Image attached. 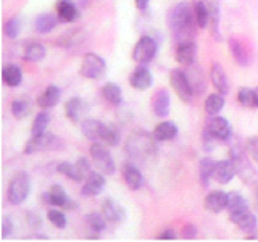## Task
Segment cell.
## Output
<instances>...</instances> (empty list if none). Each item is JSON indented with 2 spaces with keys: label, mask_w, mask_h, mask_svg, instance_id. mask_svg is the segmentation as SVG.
<instances>
[{
  "label": "cell",
  "mask_w": 258,
  "mask_h": 242,
  "mask_svg": "<svg viewBox=\"0 0 258 242\" xmlns=\"http://www.w3.org/2000/svg\"><path fill=\"white\" fill-rule=\"evenodd\" d=\"M194 23H196V13L187 2L177 4L168 15V24L177 42L189 39L194 29Z\"/></svg>",
  "instance_id": "obj_1"
},
{
  "label": "cell",
  "mask_w": 258,
  "mask_h": 242,
  "mask_svg": "<svg viewBox=\"0 0 258 242\" xmlns=\"http://www.w3.org/2000/svg\"><path fill=\"white\" fill-rule=\"evenodd\" d=\"M157 139L147 131H134L126 142V150L137 160L152 158L157 153Z\"/></svg>",
  "instance_id": "obj_2"
},
{
  "label": "cell",
  "mask_w": 258,
  "mask_h": 242,
  "mask_svg": "<svg viewBox=\"0 0 258 242\" xmlns=\"http://www.w3.org/2000/svg\"><path fill=\"white\" fill-rule=\"evenodd\" d=\"M31 194V177L26 173H18L8 186V202L12 205H21Z\"/></svg>",
  "instance_id": "obj_3"
},
{
  "label": "cell",
  "mask_w": 258,
  "mask_h": 242,
  "mask_svg": "<svg viewBox=\"0 0 258 242\" xmlns=\"http://www.w3.org/2000/svg\"><path fill=\"white\" fill-rule=\"evenodd\" d=\"M56 171L63 176H67L68 179L75 181V183H84V179L89 176V173H91L92 169H91L89 160L81 157L75 161V163H71V161H61V163L56 166Z\"/></svg>",
  "instance_id": "obj_4"
},
{
  "label": "cell",
  "mask_w": 258,
  "mask_h": 242,
  "mask_svg": "<svg viewBox=\"0 0 258 242\" xmlns=\"http://www.w3.org/2000/svg\"><path fill=\"white\" fill-rule=\"evenodd\" d=\"M42 202L45 205H50V207H58L63 210H76L78 204L75 200H71L68 197V194L64 192V189L61 188L60 184H53L48 192L42 194Z\"/></svg>",
  "instance_id": "obj_5"
},
{
  "label": "cell",
  "mask_w": 258,
  "mask_h": 242,
  "mask_svg": "<svg viewBox=\"0 0 258 242\" xmlns=\"http://www.w3.org/2000/svg\"><path fill=\"white\" fill-rule=\"evenodd\" d=\"M157 50H158L157 40L150 36H142L137 40V44L133 50V60L139 65H147L155 58Z\"/></svg>",
  "instance_id": "obj_6"
},
{
  "label": "cell",
  "mask_w": 258,
  "mask_h": 242,
  "mask_svg": "<svg viewBox=\"0 0 258 242\" xmlns=\"http://www.w3.org/2000/svg\"><path fill=\"white\" fill-rule=\"evenodd\" d=\"M91 157H92V161L95 163V166L99 168V171H102L103 174H108V176L115 173V169H116L115 161H113L110 152L103 145V142H94L91 145Z\"/></svg>",
  "instance_id": "obj_7"
},
{
  "label": "cell",
  "mask_w": 258,
  "mask_h": 242,
  "mask_svg": "<svg viewBox=\"0 0 258 242\" xmlns=\"http://www.w3.org/2000/svg\"><path fill=\"white\" fill-rule=\"evenodd\" d=\"M107 70V63L97 53H86L81 63V75L87 79H99Z\"/></svg>",
  "instance_id": "obj_8"
},
{
  "label": "cell",
  "mask_w": 258,
  "mask_h": 242,
  "mask_svg": "<svg viewBox=\"0 0 258 242\" xmlns=\"http://www.w3.org/2000/svg\"><path fill=\"white\" fill-rule=\"evenodd\" d=\"M171 87L174 89V92L182 102H190L194 99V94H196L187 78V73H184L181 70L171 71Z\"/></svg>",
  "instance_id": "obj_9"
},
{
  "label": "cell",
  "mask_w": 258,
  "mask_h": 242,
  "mask_svg": "<svg viewBox=\"0 0 258 242\" xmlns=\"http://www.w3.org/2000/svg\"><path fill=\"white\" fill-rule=\"evenodd\" d=\"M56 137L52 133H42V134H36L32 136L31 139L26 142V147H24V153L28 155H32V153H39V152H44V150H50L55 147L56 144Z\"/></svg>",
  "instance_id": "obj_10"
},
{
  "label": "cell",
  "mask_w": 258,
  "mask_h": 242,
  "mask_svg": "<svg viewBox=\"0 0 258 242\" xmlns=\"http://www.w3.org/2000/svg\"><path fill=\"white\" fill-rule=\"evenodd\" d=\"M87 113L89 103L84 99H81V97H73V99L67 100V103H64V115L73 123H83L87 118Z\"/></svg>",
  "instance_id": "obj_11"
},
{
  "label": "cell",
  "mask_w": 258,
  "mask_h": 242,
  "mask_svg": "<svg viewBox=\"0 0 258 242\" xmlns=\"http://www.w3.org/2000/svg\"><path fill=\"white\" fill-rule=\"evenodd\" d=\"M205 129L215 137L216 141H228L232 136V128L229 125V121L223 116H218V115L208 119Z\"/></svg>",
  "instance_id": "obj_12"
},
{
  "label": "cell",
  "mask_w": 258,
  "mask_h": 242,
  "mask_svg": "<svg viewBox=\"0 0 258 242\" xmlns=\"http://www.w3.org/2000/svg\"><path fill=\"white\" fill-rule=\"evenodd\" d=\"M228 212L232 223H236L239 218H242L245 213H248V204L245 197H242L239 192H228Z\"/></svg>",
  "instance_id": "obj_13"
},
{
  "label": "cell",
  "mask_w": 258,
  "mask_h": 242,
  "mask_svg": "<svg viewBox=\"0 0 258 242\" xmlns=\"http://www.w3.org/2000/svg\"><path fill=\"white\" fill-rule=\"evenodd\" d=\"M105 188V174L102 171H91L84 179L81 194L84 197H95L103 191Z\"/></svg>",
  "instance_id": "obj_14"
},
{
  "label": "cell",
  "mask_w": 258,
  "mask_h": 242,
  "mask_svg": "<svg viewBox=\"0 0 258 242\" xmlns=\"http://www.w3.org/2000/svg\"><path fill=\"white\" fill-rule=\"evenodd\" d=\"M197 55V45L192 39L182 40V42H177L176 47V62L182 65V67H190L196 60Z\"/></svg>",
  "instance_id": "obj_15"
},
{
  "label": "cell",
  "mask_w": 258,
  "mask_h": 242,
  "mask_svg": "<svg viewBox=\"0 0 258 242\" xmlns=\"http://www.w3.org/2000/svg\"><path fill=\"white\" fill-rule=\"evenodd\" d=\"M102 213L110 223L119 224L126 220V210L123 208V205H119L113 199H107L102 202Z\"/></svg>",
  "instance_id": "obj_16"
},
{
  "label": "cell",
  "mask_w": 258,
  "mask_h": 242,
  "mask_svg": "<svg viewBox=\"0 0 258 242\" xmlns=\"http://www.w3.org/2000/svg\"><path fill=\"white\" fill-rule=\"evenodd\" d=\"M152 83H153L152 73L145 65H139V67L133 71V75L129 76V84L134 89H137V91H147L152 86Z\"/></svg>",
  "instance_id": "obj_17"
},
{
  "label": "cell",
  "mask_w": 258,
  "mask_h": 242,
  "mask_svg": "<svg viewBox=\"0 0 258 242\" xmlns=\"http://www.w3.org/2000/svg\"><path fill=\"white\" fill-rule=\"evenodd\" d=\"M205 208L210 213H221L224 210H228V192L223 191H212L205 197L204 202Z\"/></svg>",
  "instance_id": "obj_18"
},
{
  "label": "cell",
  "mask_w": 258,
  "mask_h": 242,
  "mask_svg": "<svg viewBox=\"0 0 258 242\" xmlns=\"http://www.w3.org/2000/svg\"><path fill=\"white\" fill-rule=\"evenodd\" d=\"M169 107H171V97L166 89H160L155 92L152 99V110L158 118H166L169 115Z\"/></svg>",
  "instance_id": "obj_19"
},
{
  "label": "cell",
  "mask_w": 258,
  "mask_h": 242,
  "mask_svg": "<svg viewBox=\"0 0 258 242\" xmlns=\"http://www.w3.org/2000/svg\"><path fill=\"white\" fill-rule=\"evenodd\" d=\"M236 174H237V169H236V165H234V161L231 158L216 161V168H215L213 177L220 184H228L229 181H232V177Z\"/></svg>",
  "instance_id": "obj_20"
},
{
  "label": "cell",
  "mask_w": 258,
  "mask_h": 242,
  "mask_svg": "<svg viewBox=\"0 0 258 242\" xmlns=\"http://www.w3.org/2000/svg\"><path fill=\"white\" fill-rule=\"evenodd\" d=\"M210 79H212V84L220 94H228L229 92V81L226 73L223 70V67L220 63H213L212 68H210Z\"/></svg>",
  "instance_id": "obj_21"
},
{
  "label": "cell",
  "mask_w": 258,
  "mask_h": 242,
  "mask_svg": "<svg viewBox=\"0 0 258 242\" xmlns=\"http://www.w3.org/2000/svg\"><path fill=\"white\" fill-rule=\"evenodd\" d=\"M123 179L131 191H139L144 186V176L141 169L133 163H126L123 166Z\"/></svg>",
  "instance_id": "obj_22"
},
{
  "label": "cell",
  "mask_w": 258,
  "mask_h": 242,
  "mask_svg": "<svg viewBox=\"0 0 258 242\" xmlns=\"http://www.w3.org/2000/svg\"><path fill=\"white\" fill-rule=\"evenodd\" d=\"M56 16L63 23H73L79 18V12L71 0H58L56 2Z\"/></svg>",
  "instance_id": "obj_23"
},
{
  "label": "cell",
  "mask_w": 258,
  "mask_h": 242,
  "mask_svg": "<svg viewBox=\"0 0 258 242\" xmlns=\"http://www.w3.org/2000/svg\"><path fill=\"white\" fill-rule=\"evenodd\" d=\"M102 128H103V123H100L99 119H94V118H86L83 123H81V129H83L84 137L92 142H100Z\"/></svg>",
  "instance_id": "obj_24"
},
{
  "label": "cell",
  "mask_w": 258,
  "mask_h": 242,
  "mask_svg": "<svg viewBox=\"0 0 258 242\" xmlns=\"http://www.w3.org/2000/svg\"><path fill=\"white\" fill-rule=\"evenodd\" d=\"M47 50L45 47L40 44V42H29L26 47H24V52H23V58L24 62H29V63H39L45 58Z\"/></svg>",
  "instance_id": "obj_25"
},
{
  "label": "cell",
  "mask_w": 258,
  "mask_h": 242,
  "mask_svg": "<svg viewBox=\"0 0 258 242\" xmlns=\"http://www.w3.org/2000/svg\"><path fill=\"white\" fill-rule=\"evenodd\" d=\"M153 136H155V139L158 142H165V141H173L174 137L177 136V126L171 121H163V123H160L155 126L153 129Z\"/></svg>",
  "instance_id": "obj_26"
},
{
  "label": "cell",
  "mask_w": 258,
  "mask_h": 242,
  "mask_svg": "<svg viewBox=\"0 0 258 242\" xmlns=\"http://www.w3.org/2000/svg\"><path fill=\"white\" fill-rule=\"evenodd\" d=\"M60 89L56 87V86H48L45 91L39 95V99H37V103H39V107L40 108H53L56 103L60 102Z\"/></svg>",
  "instance_id": "obj_27"
},
{
  "label": "cell",
  "mask_w": 258,
  "mask_h": 242,
  "mask_svg": "<svg viewBox=\"0 0 258 242\" xmlns=\"http://www.w3.org/2000/svg\"><path fill=\"white\" fill-rule=\"evenodd\" d=\"M207 8H208V16H210V31L215 39H220L218 36V26H220V18H221V10H220V0H205Z\"/></svg>",
  "instance_id": "obj_28"
},
{
  "label": "cell",
  "mask_w": 258,
  "mask_h": 242,
  "mask_svg": "<svg viewBox=\"0 0 258 242\" xmlns=\"http://www.w3.org/2000/svg\"><path fill=\"white\" fill-rule=\"evenodd\" d=\"M102 97L107 100L113 107H119L123 103V92H121V87L115 83H107L102 87Z\"/></svg>",
  "instance_id": "obj_29"
},
{
  "label": "cell",
  "mask_w": 258,
  "mask_h": 242,
  "mask_svg": "<svg viewBox=\"0 0 258 242\" xmlns=\"http://www.w3.org/2000/svg\"><path fill=\"white\" fill-rule=\"evenodd\" d=\"M56 24H58V18H56L55 15L52 13H42L39 15L36 18V23H34V28L39 34H48V32H52Z\"/></svg>",
  "instance_id": "obj_30"
},
{
  "label": "cell",
  "mask_w": 258,
  "mask_h": 242,
  "mask_svg": "<svg viewBox=\"0 0 258 242\" xmlns=\"http://www.w3.org/2000/svg\"><path fill=\"white\" fill-rule=\"evenodd\" d=\"M2 79L7 86L10 87H18L23 81V73L20 70V67H16V65H5L4 70H2Z\"/></svg>",
  "instance_id": "obj_31"
},
{
  "label": "cell",
  "mask_w": 258,
  "mask_h": 242,
  "mask_svg": "<svg viewBox=\"0 0 258 242\" xmlns=\"http://www.w3.org/2000/svg\"><path fill=\"white\" fill-rule=\"evenodd\" d=\"M215 168H216V161L212 160V158H202L200 165H199V177H200V183L202 186H205L208 188L210 186V181H212V177L215 174Z\"/></svg>",
  "instance_id": "obj_32"
},
{
  "label": "cell",
  "mask_w": 258,
  "mask_h": 242,
  "mask_svg": "<svg viewBox=\"0 0 258 242\" xmlns=\"http://www.w3.org/2000/svg\"><path fill=\"white\" fill-rule=\"evenodd\" d=\"M229 50H231V55L234 56V60H236L240 67H247V65L250 63L248 52L245 50V47L242 45L237 39L229 40Z\"/></svg>",
  "instance_id": "obj_33"
},
{
  "label": "cell",
  "mask_w": 258,
  "mask_h": 242,
  "mask_svg": "<svg viewBox=\"0 0 258 242\" xmlns=\"http://www.w3.org/2000/svg\"><path fill=\"white\" fill-rule=\"evenodd\" d=\"M226 105V100H224V95L216 92V94H210L205 100V111L208 113L210 116H215L218 115Z\"/></svg>",
  "instance_id": "obj_34"
},
{
  "label": "cell",
  "mask_w": 258,
  "mask_h": 242,
  "mask_svg": "<svg viewBox=\"0 0 258 242\" xmlns=\"http://www.w3.org/2000/svg\"><path fill=\"white\" fill-rule=\"evenodd\" d=\"M121 141V133L119 129L111 126V125H103L102 128V136H100V142H103L108 147H115Z\"/></svg>",
  "instance_id": "obj_35"
},
{
  "label": "cell",
  "mask_w": 258,
  "mask_h": 242,
  "mask_svg": "<svg viewBox=\"0 0 258 242\" xmlns=\"http://www.w3.org/2000/svg\"><path fill=\"white\" fill-rule=\"evenodd\" d=\"M107 218L103 216V213H89L86 216V224L91 234H100L105 228H107Z\"/></svg>",
  "instance_id": "obj_36"
},
{
  "label": "cell",
  "mask_w": 258,
  "mask_h": 242,
  "mask_svg": "<svg viewBox=\"0 0 258 242\" xmlns=\"http://www.w3.org/2000/svg\"><path fill=\"white\" fill-rule=\"evenodd\" d=\"M50 123V115H48V111H45V108L42 111H39L34 121H32V126H31V133L32 136L36 134H42L47 131V126Z\"/></svg>",
  "instance_id": "obj_37"
},
{
  "label": "cell",
  "mask_w": 258,
  "mask_h": 242,
  "mask_svg": "<svg viewBox=\"0 0 258 242\" xmlns=\"http://www.w3.org/2000/svg\"><path fill=\"white\" fill-rule=\"evenodd\" d=\"M194 13H196V24L200 29H205L210 24V16H208V8L205 0L204 2H196L194 5Z\"/></svg>",
  "instance_id": "obj_38"
},
{
  "label": "cell",
  "mask_w": 258,
  "mask_h": 242,
  "mask_svg": "<svg viewBox=\"0 0 258 242\" xmlns=\"http://www.w3.org/2000/svg\"><path fill=\"white\" fill-rule=\"evenodd\" d=\"M237 102L245 108H255V89L250 87H240L237 92Z\"/></svg>",
  "instance_id": "obj_39"
},
{
  "label": "cell",
  "mask_w": 258,
  "mask_h": 242,
  "mask_svg": "<svg viewBox=\"0 0 258 242\" xmlns=\"http://www.w3.org/2000/svg\"><path fill=\"white\" fill-rule=\"evenodd\" d=\"M236 224H237V228L242 232L248 234V232H252L256 228V226H258V220H256V216L252 212H248V213H245L242 218H239V220L236 221Z\"/></svg>",
  "instance_id": "obj_40"
},
{
  "label": "cell",
  "mask_w": 258,
  "mask_h": 242,
  "mask_svg": "<svg viewBox=\"0 0 258 242\" xmlns=\"http://www.w3.org/2000/svg\"><path fill=\"white\" fill-rule=\"evenodd\" d=\"M20 31H21V20L18 16H13V18H10L4 24V34L12 40L20 36Z\"/></svg>",
  "instance_id": "obj_41"
},
{
  "label": "cell",
  "mask_w": 258,
  "mask_h": 242,
  "mask_svg": "<svg viewBox=\"0 0 258 242\" xmlns=\"http://www.w3.org/2000/svg\"><path fill=\"white\" fill-rule=\"evenodd\" d=\"M31 111V105L28 100H23V99H18V100H13L12 103V113L16 119H23L29 115Z\"/></svg>",
  "instance_id": "obj_42"
},
{
  "label": "cell",
  "mask_w": 258,
  "mask_h": 242,
  "mask_svg": "<svg viewBox=\"0 0 258 242\" xmlns=\"http://www.w3.org/2000/svg\"><path fill=\"white\" fill-rule=\"evenodd\" d=\"M47 220L50 221L55 228H58V229H64L67 228V216H64L63 212H60V210H55V208H50L47 212Z\"/></svg>",
  "instance_id": "obj_43"
},
{
  "label": "cell",
  "mask_w": 258,
  "mask_h": 242,
  "mask_svg": "<svg viewBox=\"0 0 258 242\" xmlns=\"http://www.w3.org/2000/svg\"><path fill=\"white\" fill-rule=\"evenodd\" d=\"M15 231V221L10 216H4L2 218V237L8 239Z\"/></svg>",
  "instance_id": "obj_44"
},
{
  "label": "cell",
  "mask_w": 258,
  "mask_h": 242,
  "mask_svg": "<svg viewBox=\"0 0 258 242\" xmlns=\"http://www.w3.org/2000/svg\"><path fill=\"white\" fill-rule=\"evenodd\" d=\"M181 237L182 239H187V240H192V239H196L197 237V228L194 224H185L182 231H181Z\"/></svg>",
  "instance_id": "obj_45"
},
{
  "label": "cell",
  "mask_w": 258,
  "mask_h": 242,
  "mask_svg": "<svg viewBox=\"0 0 258 242\" xmlns=\"http://www.w3.org/2000/svg\"><path fill=\"white\" fill-rule=\"evenodd\" d=\"M215 137L210 134L207 129H204V134H202V142H204V149L207 150V152H212L215 147H213V144H215Z\"/></svg>",
  "instance_id": "obj_46"
},
{
  "label": "cell",
  "mask_w": 258,
  "mask_h": 242,
  "mask_svg": "<svg viewBox=\"0 0 258 242\" xmlns=\"http://www.w3.org/2000/svg\"><path fill=\"white\" fill-rule=\"evenodd\" d=\"M157 239L158 240H176L177 239V234L173 229H163L157 236Z\"/></svg>",
  "instance_id": "obj_47"
},
{
  "label": "cell",
  "mask_w": 258,
  "mask_h": 242,
  "mask_svg": "<svg viewBox=\"0 0 258 242\" xmlns=\"http://www.w3.org/2000/svg\"><path fill=\"white\" fill-rule=\"evenodd\" d=\"M255 149H258V137H256V136L248 137V139L245 141V152L252 153Z\"/></svg>",
  "instance_id": "obj_48"
},
{
  "label": "cell",
  "mask_w": 258,
  "mask_h": 242,
  "mask_svg": "<svg viewBox=\"0 0 258 242\" xmlns=\"http://www.w3.org/2000/svg\"><path fill=\"white\" fill-rule=\"evenodd\" d=\"M26 220H28V223L32 226V228H39V226L42 224V221H40V216L36 215V213H28Z\"/></svg>",
  "instance_id": "obj_49"
},
{
  "label": "cell",
  "mask_w": 258,
  "mask_h": 242,
  "mask_svg": "<svg viewBox=\"0 0 258 242\" xmlns=\"http://www.w3.org/2000/svg\"><path fill=\"white\" fill-rule=\"evenodd\" d=\"M134 2H136V7L139 8V10H145L150 0H134Z\"/></svg>",
  "instance_id": "obj_50"
},
{
  "label": "cell",
  "mask_w": 258,
  "mask_h": 242,
  "mask_svg": "<svg viewBox=\"0 0 258 242\" xmlns=\"http://www.w3.org/2000/svg\"><path fill=\"white\" fill-rule=\"evenodd\" d=\"M247 240H258V226L252 231V232H248L247 236H245Z\"/></svg>",
  "instance_id": "obj_51"
},
{
  "label": "cell",
  "mask_w": 258,
  "mask_h": 242,
  "mask_svg": "<svg viewBox=\"0 0 258 242\" xmlns=\"http://www.w3.org/2000/svg\"><path fill=\"white\" fill-rule=\"evenodd\" d=\"M250 157H252L253 158V161H255V163H258V149H255L252 153H250Z\"/></svg>",
  "instance_id": "obj_52"
},
{
  "label": "cell",
  "mask_w": 258,
  "mask_h": 242,
  "mask_svg": "<svg viewBox=\"0 0 258 242\" xmlns=\"http://www.w3.org/2000/svg\"><path fill=\"white\" fill-rule=\"evenodd\" d=\"M255 103H256V107H258V87L255 89Z\"/></svg>",
  "instance_id": "obj_53"
}]
</instances>
